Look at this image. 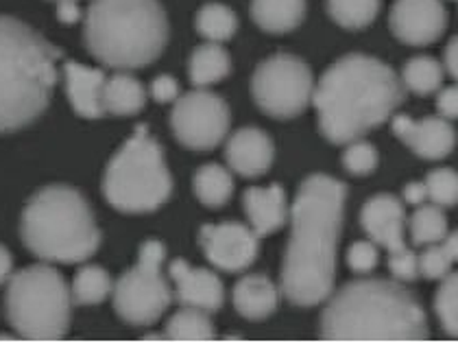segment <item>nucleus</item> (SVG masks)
<instances>
[{
    "label": "nucleus",
    "instance_id": "obj_1",
    "mask_svg": "<svg viewBox=\"0 0 458 343\" xmlns=\"http://www.w3.org/2000/svg\"><path fill=\"white\" fill-rule=\"evenodd\" d=\"M347 186L315 173L301 182L293 203V232L282 265V293L295 306H317L330 297L336 247L345 219Z\"/></svg>",
    "mask_w": 458,
    "mask_h": 343
},
{
    "label": "nucleus",
    "instance_id": "obj_2",
    "mask_svg": "<svg viewBox=\"0 0 458 343\" xmlns=\"http://www.w3.org/2000/svg\"><path fill=\"white\" fill-rule=\"evenodd\" d=\"M406 88L391 66L371 55L352 53L332 64L312 90L318 129L332 145L358 141L395 114Z\"/></svg>",
    "mask_w": 458,
    "mask_h": 343
},
{
    "label": "nucleus",
    "instance_id": "obj_3",
    "mask_svg": "<svg viewBox=\"0 0 458 343\" xmlns=\"http://www.w3.org/2000/svg\"><path fill=\"white\" fill-rule=\"evenodd\" d=\"M327 341H426L428 317L400 282L353 280L327 302L321 315Z\"/></svg>",
    "mask_w": 458,
    "mask_h": 343
},
{
    "label": "nucleus",
    "instance_id": "obj_4",
    "mask_svg": "<svg viewBox=\"0 0 458 343\" xmlns=\"http://www.w3.org/2000/svg\"><path fill=\"white\" fill-rule=\"evenodd\" d=\"M62 51L18 18L0 16V136L36 123L57 83Z\"/></svg>",
    "mask_w": 458,
    "mask_h": 343
},
{
    "label": "nucleus",
    "instance_id": "obj_5",
    "mask_svg": "<svg viewBox=\"0 0 458 343\" xmlns=\"http://www.w3.org/2000/svg\"><path fill=\"white\" fill-rule=\"evenodd\" d=\"M171 36L157 0H92L83 18V42L114 71H136L164 53Z\"/></svg>",
    "mask_w": 458,
    "mask_h": 343
},
{
    "label": "nucleus",
    "instance_id": "obj_6",
    "mask_svg": "<svg viewBox=\"0 0 458 343\" xmlns=\"http://www.w3.org/2000/svg\"><path fill=\"white\" fill-rule=\"evenodd\" d=\"M27 250L47 262L77 265L101 247L92 208L77 188L53 184L29 199L20 221Z\"/></svg>",
    "mask_w": 458,
    "mask_h": 343
},
{
    "label": "nucleus",
    "instance_id": "obj_7",
    "mask_svg": "<svg viewBox=\"0 0 458 343\" xmlns=\"http://www.w3.org/2000/svg\"><path fill=\"white\" fill-rule=\"evenodd\" d=\"M107 203L118 212L144 215L157 210L173 195V176L164 160V149L138 125L112 158L103 177Z\"/></svg>",
    "mask_w": 458,
    "mask_h": 343
},
{
    "label": "nucleus",
    "instance_id": "obj_8",
    "mask_svg": "<svg viewBox=\"0 0 458 343\" xmlns=\"http://www.w3.org/2000/svg\"><path fill=\"white\" fill-rule=\"evenodd\" d=\"M4 308L18 335L33 341L64 339L71 328V289L51 265H31L9 278Z\"/></svg>",
    "mask_w": 458,
    "mask_h": 343
},
{
    "label": "nucleus",
    "instance_id": "obj_9",
    "mask_svg": "<svg viewBox=\"0 0 458 343\" xmlns=\"http://www.w3.org/2000/svg\"><path fill=\"white\" fill-rule=\"evenodd\" d=\"M166 247L159 241L142 243L138 262L114 285V308L131 326L156 324L171 306L173 293L162 276Z\"/></svg>",
    "mask_w": 458,
    "mask_h": 343
},
{
    "label": "nucleus",
    "instance_id": "obj_10",
    "mask_svg": "<svg viewBox=\"0 0 458 343\" xmlns=\"http://www.w3.org/2000/svg\"><path fill=\"white\" fill-rule=\"evenodd\" d=\"M315 79L303 59L291 53L267 57L251 77L253 101L271 118L300 116L312 101Z\"/></svg>",
    "mask_w": 458,
    "mask_h": 343
},
{
    "label": "nucleus",
    "instance_id": "obj_11",
    "mask_svg": "<svg viewBox=\"0 0 458 343\" xmlns=\"http://www.w3.org/2000/svg\"><path fill=\"white\" fill-rule=\"evenodd\" d=\"M229 107L225 99L210 90H192L175 101L171 129L179 145L192 151H210L221 145L229 132Z\"/></svg>",
    "mask_w": 458,
    "mask_h": 343
},
{
    "label": "nucleus",
    "instance_id": "obj_12",
    "mask_svg": "<svg viewBox=\"0 0 458 343\" xmlns=\"http://www.w3.org/2000/svg\"><path fill=\"white\" fill-rule=\"evenodd\" d=\"M199 241L208 261L227 273L249 270L260 253L256 232L236 221L203 226Z\"/></svg>",
    "mask_w": 458,
    "mask_h": 343
},
{
    "label": "nucleus",
    "instance_id": "obj_13",
    "mask_svg": "<svg viewBox=\"0 0 458 343\" xmlns=\"http://www.w3.org/2000/svg\"><path fill=\"white\" fill-rule=\"evenodd\" d=\"M388 24L400 42L408 47H428L445 33V4L441 0H397Z\"/></svg>",
    "mask_w": 458,
    "mask_h": 343
},
{
    "label": "nucleus",
    "instance_id": "obj_14",
    "mask_svg": "<svg viewBox=\"0 0 458 343\" xmlns=\"http://www.w3.org/2000/svg\"><path fill=\"white\" fill-rule=\"evenodd\" d=\"M393 133L423 160H443L456 147L454 127L441 116L412 121L406 114H397L393 118Z\"/></svg>",
    "mask_w": 458,
    "mask_h": 343
},
{
    "label": "nucleus",
    "instance_id": "obj_15",
    "mask_svg": "<svg viewBox=\"0 0 458 343\" xmlns=\"http://www.w3.org/2000/svg\"><path fill=\"white\" fill-rule=\"evenodd\" d=\"M362 230L369 235L376 245L386 247L388 253L404 250V223L406 212L402 202L391 193H377L362 206Z\"/></svg>",
    "mask_w": 458,
    "mask_h": 343
},
{
    "label": "nucleus",
    "instance_id": "obj_16",
    "mask_svg": "<svg viewBox=\"0 0 458 343\" xmlns=\"http://www.w3.org/2000/svg\"><path fill=\"white\" fill-rule=\"evenodd\" d=\"M171 276L177 285L179 304L206 313L221 311L223 302H225V287L216 273L201 270V267H192L182 258H177L171 262Z\"/></svg>",
    "mask_w": 458,
    "mask_h": 343
},
{
    "label": "nucleus",
    "instance_id": "obj_17",
    "mask_svg": "<svg viewBox=\"0 0 458 343\" xmlns=\"http://www.w3.org/2000/svg\"><path fill=\"white\" fill-rule=\"evenodd\" d=\"M225 160L232 171L242 177L265 176L276 160V147L262 129L242 127L227 141Z\"/></svg>",
    "mask_w": 458,
    "mask_h": 343
},
{
    "label": "nucleus",
    "instance_id": "obj_18",
    "mask_svg": "<svg viewBox=\"0 0 458 343\" xmlns=\"http://www.w3.org/2000/svg\"><path fill=\"white\" fill-rule=\"evenodd\" d=\"M242 206L258 238L282 230L288 219L286 191L280 184H273L268 188H247L242 195Z\"/></svg>",
    "mask_w": 458,
    "mask_h": 343
},
{
    "label": "nucleus",
    "instance_id": "obj_19",
    "mask_svg": "<svg viewBox=\"0 0 458 343\" xmlns=\"http://www.w3.org/2000/svg\"><path fill=\"white\" fill-rule=\"evenodd\" d=\"M64 77H66V94L71 99V106L79 116L101 118L106 114L101 103L106 73L98 71V68H88L77 62H66Z\"/></svg>",
    "mask_w": 458,
    "mask_h": 343
},
{
    "label": "nucleus",
    "instance_id": "obj_20",
    "mask_svg": "<svg viewBox=\"0 0 458 343\" xmlns=\"http://www.w3.org/2000/svg\"><path fill=\"white\" fill-rule=\"evenodd\" d=\"M233 308L249 322H262L277 311L276 285L262 273H251V276L241 278L233 287Z\"/></svg>",
    "mask_w": 458,
    "mask_h": 343
},
{
    "label": "nucleus",
    "instance_id": "obj_21",
    "mask_svg": "<svg viewBox=\"0 0 458 343\" xmlns=\"http://www.w3.org/2000/svg\"><path fill=\"white\" fill-rule=\"evenodd\" d=\"M101 103L103 112L114 114V116H133L147 106V90L131 74L116 73L103 81Z\"/></svg>",
    "mask_w": 458,
    "mask_h": 343
},
{
    "label": "nucleus",
    "instance_id": "obj_22",
    "mask_svg": "<svg viewBox=\"0 0 458 343\" xmlns=\"http://www.w3.org/2000/svg\"><path fill=\"white\" fill-rule=\"evenodd\" d=\"M251 18L262 31L288 33L306 18V0H251Z\"/></svg>",
    "mask_w": 458,
    "mask_h": 343
},
{
    "label": "nucleus",
    "instance_id": "obj_23",
    "mask_svg": "<svg viewBox=\"0 0 458 343\" xmlns=\"http://www.w3.org/2000/svg\"><path fill=\"white\" fill-rule=\"evenodd\" d=\"M232 71L229 53L218 42H208L197 47L188 62V74L194 88H208L223 81Z\"/></svg>",
    "mask_w": 458,
    "mask_h": 343
},
{
    "label": "nucleus",
    "instance_id": "obj_24",
    "mask_svg": "<svg viewBox=\"0 0 458 343\" xmlns=\"http://www.w3.org/2000/svg\"><path fill=\"white\" fill-rule=\"evenodd\" d=\"M194 195L208 208H221L233 195V177L221 164H203L194 173Z\"/></svg>",
    "mask_w": 458,
    "mask_h": 343
},
{
    "label": "nucleus",
    "instance_id": "obj_25",
    "mask_svg": "<svg viewBox=\"0 0 458 343\" xmlns=\"http://www.w3.org/2000/svg\"><path fill=\"white\" fill-rule=\"evenodd\" d=\"M114 289V282L109 273L98 265H83L81 270L74 273L71 300L72 304H101L107 300V296Z\"/></svg>",
    "mask_w": 458,
    "mask_h": 343
},
{
    "label": "nucleus",
    "instance_id": "obj_26",
    "mask_svg": "<svg viewBox=\"0 0 458 343\" xmlns=\"http://www.w3.org/2000/svg\"><path fill=\"white\" fill-rule=\"evenodd\" d=\"M443 77H445V71H443L441 64L428 55H417V57L408 59L404 71H402V83H404L406 90H412L420 97L439 92Z\"/></svg>",
    "mask_w": 458,
    "mask_h": 343
},
{
    "label": "nucleus",
    "instance_id": "obj_27",
    "mask_svg": "<svg viewBox=\"0 0 458 343\" xmlns=\"http://www.w3.org/2000/svg\"><path fill=\"white\" fill-rule=\"evenodd\" d=\"M197 31L201 33L208 42H227L236 36L238 31V18L227 4L223 3H206L199 9L197 20Z\"/></svg>",
    "mask_w": 458,
    "mask_h": 343
},
{
    "label": "nucleus",
    "instance_id": "obj_28",
    "mask_svg": "<svg viewBox=\"0 0 458 343\" xmlns=\"http://www.w3.org/2000/svg\"><path fill=\"white\" fill-rule=\"evenodd\" d=\"M166 339L171 341H212L214 326L206 311L183 306L168 320Z\"/></svg>",
    "mask_w": 458,
    "mask_h": 343
},
{
    "label": "nucleus",
    "instance_id": "obj_29",
    "mask_svg": "<svg viewBox=\"0 0 458 343\" xmlns=\"http://www.w3.org/2000/svg\"><path fill=\"white\" fill-rule=\"evenodd\" d=\"M327 13L338 27L358 31L369 27L380 13V0H327Z\"/></svg>",
    "mask_w": 458,
    "mask_h": 343
},
{
    "label": "nucleus",
    "instance_id": "obj_30",
    "mask_svg": "<svg viewBox=\"0 0 458 343\" xmlns=\"http://www.w3.org/2000/svg\"><path fill=\"white\" fill-rule=\"evenodd\" d=\"M411 232L412 243L417 247L432 245V243H441L447 235V217L439 206L430 203V206H421L415 210L411 219Z\"/></svg>",
    "mask_w": 458,
    "mask_h": 343
},
{
    "label": "nucleus",
    "instance_id": "obj_31",
    "mask_svg": "<svg viewBox=\"0 0 458 343\" xmlns=\"http://www.w3.org/2000/svg\"><path fill=\"white\" fill-rule=\"evenodd\" d=\"M441 287L435 296V311L445 335L456 337L458 332V276L447 273L441 278Z\"/></svg>",
    "mask_w": 458,
    "mask_h": 343
},
{
    "label": "nucleus",
    "instance_id": "obj_32",
    "mask_svg": "<svg viewBox=\"0 0 458 343\" xmlns=\"http://www.w3.org/2000/svg\"><path fill=\"white\" fill-rule=\"evenodd\" d=\"M428 199L439 208L456 206L458 202V176L454 168H437L426 177Z\"/></svg>",
    "mask_w": 458,
    "mask_h": 343
},
{
    "label": "nucleus",
    "instance_id": "obj_33",
    "mask_svg": "<svg viewBox=\"0 0 458 343\" xmlns=\"http://www.w3.org/2000/svg\"><path fill=\"white\" fill-rule=\"evenodd\" d=\"M377 160V149L371 145V142L365 141H352L347 142L345 153H343V167L352 173V176H369V173L376 171Z\"/></svg>",
    "mask_w": 458,
    "mask_h": 343
},
{
    "label": "nucleus",
    "instance_id": "obj_34",
    "mask_svg": "<svg viewBox=\"0 0 458 343\" xmlns=\"http://www.w3.org/2000/svg\"><path fill=\"white\" fill-rule=\"evenodd\" d=\"M456 262V258L447 252L445 245H432L426 247V252L417 258V271L421 273L426 280H441L450 273L452 265Z\"/></svg>",
    "mask_w": 458,
    "mask_h": 343
},
{
    "label": "nucleus",
    "instance_id": "obj_35",
    "mask_svg": "<svg viewBox=\"0 0 458 343\" xmlns=\"http://www.w3.org/2000/svg\"><path fill=\"white\" fill-rule=\"evenodd\" d=\"M377 261H380V252H377L373 241H356L352 243L350 252H347V262L350 270L356 273H369L376 270Z\"/></svg>",
    "mask_w": 458,
    "mask_h": 343
},
{
    "label": "nucleus",
    "instance_id": "obj_36",
    "mask_svg": "<svg viewBox=\"0 0 458 343\" xmlns=\"http://www.w3.org/2000/svg\"><path fill=\"white\" fill-rule=\"evenodd\" d=\"M388 270H391L395 280L415 282V278L420 276V271H417L415 252L404 247V250H400V252L388 253Z\"/></svg>",
    "mask_w": 458,
    "mask_h": 343
},
{
    "label": "nucleus",
    "instance_id": "obj_37",
    "mask_svg": "<svg viewBox=\"0 0 458 343\" xmlns=\"http://www.w3.org/2000/svg\"><path fill=\"white\" fill-rule=\"evenodd\" d=\"M151 94L157 103H171L179 97V83L171 74H159V77L153 79Z\"/></svg>",
    "mask_w": 458,
    "mask_h": 343
},
{
    "label": "nucleus",
    "instance_id": "obj_38",
    "mask_svg": "<svg viewBox=\"0 0 458 343\" xmlns=\"http://www.w3.org/2000/svg\"><path fill=\"white\" fill-rule=\"evenodd\" d=\"M437 109H439L441 118H445V121H454V118L458 116L456 86L443 88V90H439V97H437Z\"/></svg>",
    "mask_w": 458,
    "mask_h": 343
},
{
    "label": "nucleus",
    "instance_id": "obj_39",
    "mask_svg": "<svg viewBox=\"0 0 458 343\" xmlns=\"http://www.w3.org/2000/svg\"><path fill=\"white\" fill-rule=\"evenodd\" d=\"M83 16L81 7H79L77 0H57V18L64 24H74L79 22Z\"/></svg>",
    "mask_w": 458,
    "mask_h": 343
},
{
    "label": "nucleus",
    "instance_id": "obj_40",
    "mask_svg": "<svg viewBox=\"0 0 458 343\" xmlns=\"http://www.w3.org/2000/svg\"><path fill=\"white\" fill-rule=\"evenodd\" d=\"M428 199V193H426V184L423 182H412L408 184L404 188V202L411 203V206H420Z\"/></svg>",
    "mask_w": 458,
    "mask_h": 343
},
{
    "label": "nucleus",
    "instance_id": "obj_41",
    "mask_svg": "<svg viewBox=\"0 0 458 343\" xmlns=\"http://www.w3.org/2000/svg\"><path fill=\"white\" fill-rule=\"evenodd\" d=\"M13 273V256L12 252L7 250L4 245H0V285H4V282L12 278Z\"/></svg>",
    "mask_w": 458,
    "mask_h": 343
},
{
    "label": "nucleus",
    "instance_id": "obj_42",
    "mask_svg": "<svg viewBox=\"0 0 458 343\" xmlns=\"http://www.w3.org/2000/svg\"><path fill=\"white\" fill-rule=\"evenodd\" d=\"M443 71H445L450 77H456L458 66H456V38L450 39L445 48V64H443Z\"/></svg>",
    "mask_w": 458,
    "mask_h": 343
},
{
    "label": "nucleus",
    "instance_id": "obj_43",
    "mask_svg": "<svg viewBox=\"0 0 458 343\" xmlns=\"http://www.w3.org/2000/svg\"><path fill=\"white\" fill-rule=\"evenodd\" d=\"M13 339V337H3V335H0V341H12Z\"/></svg>",
    "mask_w": 458,
    "mask_h": 343
},
{
    "label": "nucleus",
    "instance_id": "obj_44",
    "mask_svg": "<svg viewBox=\"0 0 458 343\" xmlns=\"http://www.w3.org/2000/svg\"><path fill=\"white\" fill-rule=\"evenodd\" d=\"M55 3H57V0H55Z\"/></svg>",
    "mask_w": 458,
    "mask_h": 343
}]
</instances>
